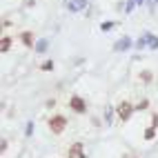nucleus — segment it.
<instances>
[{"instance_id": "9d476101", "label": "nucleus", "mask_w": 158, "mask_h": 158, "mask_svg": "<svg viewBox=\"0 0 158 158\" xmlns=\"http://www.w3.org/2000/svg\"><path fill=\"white\" fill-rule=\"evenodd\" d=\"M140 80L143 82H152L154 80V73L152 71H140Z\"/></svg>"}, {"instance_id": "423d86ee", "label": "nucleus", "mask_w": 158, "mask_h": 158, "mask_svg": "<svg viewBox=\"0 0 158 158\" xmlns=\"http://www.w3.org/2000/svg\"><path fill=\"white\" fill-rule=\"evenodd\" d=\"M129 47H131V40H129V38H120L118 43L114 45L116 51H125V49H129Z\"/></svg>"}, {"instance_id": "6e6552de", "label": "nucleus", "mask_w": 158, "mask_h": 158, "mask_svg": "<svg viewBox=\"0 0 158 158\" xmlns=\"http://www.w3.org/2000/svg\"><path fill=\"white\" fill-rule=\"evenodd\" d=\"M9 49H11V38H9V36H5L2 40H0V51H2V54H7Z\"/></svg>"}, {"instance_id": "39448f33", "label": "nucleus", "mask_w": 158, "mask_h": 158, "mask_svg": "<svg viewBox=\"0 0 158 158\" xmlns=\"http://www.w3.org/2000/svg\"><path fill=\"white\" fill-rule=\"evenodd\" d=\"M20 40H23L25 47H36V43H34V34H31V31H23V34H20Z\"/></svg>"}, {"instance_id": "ddd939ff", "label": "nucleus", "mask_w": 158, "mask_h": 158, "mask_svg": "<svg viewBox=\"0 0 158 158\" xmlns=\"http://www.w3.org/2000/svg\"><path fill=\"white\" fill-rule=\"evenodd\" d=\"M36 49H38V51H45V49H47V40H40V43L36 45Z\"/></svg>"}, {"instance_id": "7ed1b4c3", "label": "nucleus", "mask_w": 158, "mask_h": 158, "mask_svg": "<svg viewBox=\"0 0 158 158\" xmlns=\"http://www.w3.org/2000/svg\"><path fill=\"white\" fill-rule=\"evenodd\" d=\"M69 107L76 111V114H85L87 111V105H85V100H82L80 96H71L69 98Z\"/></svg>"}, {"instance_id": "f8f14e48", "label": "nucleus", "mask_w": 158, "mask_h": 158, "mask_svg": "<svg viewBox=\"0 0 158 158\" xmlns=\"http://www.w3.org/2000/svg\"><path fill=\"white\" fill-rule=\"evenodd\" d=\"M111 27H114V23H109V20H105V23L100 25V29H102V31H109Z\"/></svg>"}, {"instance_id": "9b49d317", "label": "nucleus", "mask_w": 158, "mask_h": 158, "mask_svg": "<svg viewBox=\"0 0 158 158\" xmlns=\"http://www.w3.org/2000/svg\"><path fill=\"white\" fill-rule=\"evenodd\" d=\"M154 136H156V127H154V125H152V127H149V129H145V140H152V138H154Z\"/></svg>"}, {"instance_id": "dca6fc26", "label": "nucleus", "mask_w": 158, "mask_h": 158, "mask_svg": "<svg viewBox=\"0 0 158 158\" xmlns=\"http://www.w3.org/2000/svg\"><path fill=\"white\" fill-rule=\"evenodd\" d=\"M43 69H45V71H49V69H54V62H45V65H43Z\"/></svg>"}, {"instance_id": "2eb2a0df", "label": "nucleus", "mask_w": 158, "mask_h": 158, "mask_svg": "<svg viewBox=\"0 0 158 158\" xmlns=\"http://www.w3.org/2000/svg\"><path fill=\"white\" fill-rule=\"evenodd\" d=\"M31 134H34V123L27 125V136H31Z\"/></svg>"}, {"instance_id": "f03ea898", "label": "nucleus", "mask_w": 158, "mask_h": 158, "mask_svg": "<svg viewBox=\"0 0 158 158\" xmlns=\"http://www.w3.org/2000/svg\"><path fill=\"white\" fill-rule=\"evenodd\" d=\"M134 111H136V107H134L129 100H120V102H118V107H116V114H118V118L125 120V123L131 118V114H134Z\"/></svg>"}, {"instance_id": "0eeeda50", "label": "nucleus", "mask_w": 158, "mask_h": 158, "mask_svg": "<svg viewBox=\"0 0 158 158\" xmlns=\"http://www.w3.org/2000/svg\"><path fill=\"white\" fill-rule=\"evenodd\" d=\"M85 2H87V0H71V2H69L67 7L71 9V11H80V9L85 7Z\"/></svg>"}, {"instance_id": "4468645a", "label": "nucleus", "mask_w": 158, "mask_h": 158, "mask_svg": "<svg viewBox=\"0 0 158 158\" xmlns=\"http://www.w3.org/2000/svg\"><path fill=\"white\" fill-rule=\"evenodd\" d=\"M147 107H149V100H140V102H138V107H136V109H147Z\"/></svg>"}, {"instance_id": "1a4fd4ad", "label": "nucleus", "mask_w": 158, "mask_h": 158, "mask_svg": "<svg viewBox=\"0 0 158 158\" xmlns=\"http://www.w3.org/2000/svg\"><path fill=\"white\" fill-rule=\"evenodd\" d=\"M145 40L149 43V47H152V49H158V38H156V36H152V34H145Z\"/></svg>"}, {"instance_id": "20e7f679", "label": "nucleus", "mask_w": 158, "mask_h": 158, "mask_svg": "<svg viewBox=\"0 0 158 158\" xmlns=\"http://www.w3.org/2000/svg\"><path fill=\"white\" fill-rule=\"evenodd\" d=\"M67 158H87L82 143H73V145L69 147V152H67Z\"/></svg>"}, {"instance_id": "f257e3e1", "label": "nucleus", "mask_w": 158, "mask_h": 158, "mask_svg": "<svg viewBox=\"0 0 158 158\" xmlns=\"http://www.w3.org/2000/svg\"><path fill=\"white\" fill-rule=\"evenodd\" d=\"M65 129H67V118L62 114H54L49 118V131L51 134H62Z\"/></svg>"}]
</instances>
